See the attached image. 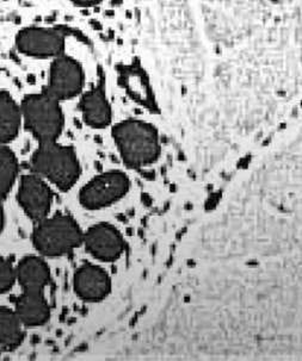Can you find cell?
Returning a JSON list of instances; mask_svg holds the SVG:
<instances>
[{
	"label": "cell",
	"instance_id": "cell-1",
	"mask_svg": "<svg viewBox=\"0 0 302 361\" xmlns=\"http://www.w3.org/2000/svg\"><path fill=\"white\" fill-rule=\"evenodd\" d=\"M22 123L41 143L55 142L64 127L59 100L46 91L25 97L20 105Z\"/></svg>",
	"mask_w": 302,
	"mask_h": 361
},
{
	"label": "cell",
	"instance_id": "cell-2",
	"mask_svg": "<svg viewBox=\"0 0 302 361\" xmlns=\"http://www.w3.org/2000/svg\"><path fill=\"white\" fill-rule=\"evenodd\" d=\"M114 137L124 161L133 167H144L158 158V134L155 128L140 121H126L114 128Z\"/></svg>",
	"mask_w": 302,
	"mask_h": 361
},
{
	"label": "cell",
	"instance_id": "cell-3",
	"mask_svg": "<svg viewBox=\"0 0 302 361\" xmlns=\"http://www.w3.org/2000/svg\"><path fill=\"white\" fill-rule=\"evenodd\" d=\"M31 167L61 190L72 188L80 174V166L73 149L58 143H41L31 158Z\"/></svg>",
	"mask_w": 302,
	"mask_h": 361
},
{
	"label": "cell",
	"instance_id": "cell-4",
	"mask_svg": "<svg viewBox=\"0 0 302 361\" xmlns=\"http://www.w3.org/2000/svg\"><path fill=\"white\" fill-rule=\"evenodd\" d=\"M40 222L32 234V243L43 255L60 257L82 243V231L68 216L56 215Z\"/></svg>",
	"mask_w": 302,
	"mask_h": 361
},
{
	"label": "cell",
	"instance_id": "cell-5",
	"mask_svg": "<svg viewBox=\"0 0 302 361\" xmlns=\"http://www.w3.org/2000/svg\"><path fill=\"white\" fill-rule=\"evenodd\" d=\"M65 43V34L54 27H24L15 39L20 53L36 59L58 58L64 54Z\"/></svg>",
	"mask_w": 302,
	"mask_h": 361
},
{
	"label": "cell",
	"instance_id": "cell-6",
	"mask_svg": "<svg viewBox=\"0 0 302 361\" xmlns=\"http://www.w3.org/2000/svg\"><path fill=\"white\" fill-rule=\"evenodd\" d=\"M84 84L82 67L73 59L62 54L54 59L49 71L48 85L44 90L59 100L70 99L80 92Z\"/></svg>",
	"mask_w": 302,
	"mask_h": 361
},
{
	"label": "cell",
	"instance_id": "cell-7",
	"mask_svg": "<svg viewBox=\"0 0 302 361\" xmlns=\"http://www.w3.org/2000/svg\"><path fill=\"white\" fill-rule=\"evenodd\" d=\"M129 180L121 172H109L90 181L80 193V203L87 209H99L120 200L127 193Z\"/></svg>",
	"mask_w": 302,
	"mask_h": 361
},
{
	"label": "cell",
	"instance_id": "cell-8",
	"mask_svg": "<svg viewBox=\"0 0 302 361\" xmlns=\"http://www.w3.org/2000/svg\"><path fill=\"white\" fill-rule=\"evenodd\" d=\"M17 200L24 212L34 221H42L51 210V188L37 174H28L20 179Z\"/></svg>",
	"mask_w": 302,
	"mask_h": 361
},
{
	"label": "cell",
	"instance_id": "cell-9",
	"mask_svg": "<svg viewBox=\"0 0 302 361\" xmlns=\"http://www.w3.org/2000/svg\"><path fill=\"white\" fill-rule=\"evenodd\" d=\"M86 247L90 253L95 257L113 262L123 252V238L115 228L102 223L91 228L85 236Z\"/></svg>",
	"mask_w": 302,
	"mask_h": 361
},
{
	"label": "cell",
	"instance_id": "cell-10",
	"mask_svg": "<svg viewBox=\"0 0 302 361\" xmlns=\"http://www.w3.org/2000/svg\"><path fill=\"white\" fill-rule=\"evenodd\" d=\"M74 288L84 300H98L108 295L110 281L103 269L97 266L85 265L76 273Z\"/></svg>",
	"mask_w": 302,
	"mask_h": 361
},
{
	"label": "cell",
	"instance_id": "cell-11",
	"mask_svg": "<svg viewBox=\"0 0 302 361\" xmlns=\"http://www.w3.org/2000/svg\"><path fill=\"white\" fill-rule=\"evenodd\" d=\"M16 315L25 326H42L49 319L51 309L42 292L23 291L16 300Z\"/></svg>",
	"mask_w": 302,
	"mask_h": 361
},
{
	"label": "cell",
	"instance_id": "cell-12",
	"mask_svg": "<svg viewBox=\"0 0 302 361\" xmlns=\"http://www.w3.org/2000/svg\"><path fill=\"white\" fill-rule=\"evenodd\" d=\"M16 281L23 291H40L51 281V271L46 262L39 257H27L16 267Z\"/></svg>",
	"mask_w": 302,
	"mask_h": 361
},
{
	"label": "cell",
	"instance_id": "cell-13",
	"mask_svg": "<svg viewBox=\"0 0 302 361\" xmlns=\"http://www.w3.org/2000/svg\"><path fill=\"white\" fill-rule=\"evenodd\" d=\"M22 126L20 105L8 91H0V146L17 137Z\"/></svg>",
	"mask_w": 302,
	"mask_h": 361
},
{
	"label": "cell",
	"instance_id": "cell-14",
	"mask_svg": "<svg viewBox=\"0 0 302 361\" xmlns=\"http://www.w3.org/2000/svg\"><path fill=\"white\" fill-rule=\"evenodd\" d=\"M82 111L86 122L90 126L96 128L108 126L111 115H110V108L105 97L104 89L102 85L93 87L83 97Z\"/></svg>",
	"mask_w": 302,
	"mask_h": 361
},
{
	"label": "cell",
	"instance_id": "cell-15",
	"mask_svg": "<svg viewBox=\"0 0 302 361\" xmlns=\"http://www.w3.org/2000/svg\"><path fill=\"white\" fill-rule=\"evenodd\" d=\"M23 324L16 312L8 307H0V347L15 350L23 342Z\"/></svg>",
	"mask_w": 302,
	"mask_h": 361
},
{
	"label": "cell",
	"instance_id": "cell-16",
	"mask_svg": "<svg viewBox=\"0 0 302 361\" xmlns=\"http://www.w3.org/2000/svg\"><path fill=\"white\" fill-rule=\"evenodd\" d=\"M18 169L15 153L6 146H0V200H4L13 188Z\"/></svg>",
	"mask_w": 302,
	"mask_h": 361
},
{
	"label": "cell",
	"instance_id": "cell-17",
	"mask_svg": "<svg viewBox=\"0 0 302 361\" xmlns=\"http://www.w3.org/2000/svg\"><path fill=\"white\" fill-rule=\"evenodd\" d=\"M16 281L15 267L8 259L0 257V293L10 291Z\"/></svg>",
	"mask_w": 302,
	"mask_h": 361
},
{
	"label": "cell",
	"instance_id": "cell-18",
	"mask_svg": "<svg viewBox=\"0 0 302 361\" xmlns=\"http://www.w3.org/2000/svg\"><path fill=\"white\" fill-rule=\"evenodd\" d=\"M4 222H5L4 208H3V204H1V200H0V233H1V231H3V228H4Z\"/></svg>",
	"mask_w": 302,
	"mask_h": 361
},
{
	"label": "cell",
	"instance_id": "cell-19",
	"mask_svg": "<svg viewBox=\"0 0 302 361\" xmlns=\"http://www.w3.org/2000/svg\"><path fill=\"white\" fill-rule=\"evenodd\" d=\"M72 1L78 5H93L97 4L98 1H101V0H72Z\"/></svg>",
	"mask_w": 302,
	"mask_h": 361
}]
</instances>
